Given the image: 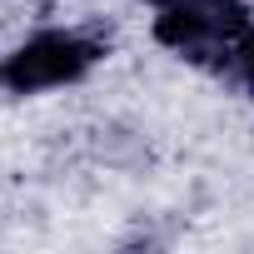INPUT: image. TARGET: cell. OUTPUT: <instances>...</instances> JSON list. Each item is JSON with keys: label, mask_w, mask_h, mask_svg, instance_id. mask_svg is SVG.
<instances>
[{"label": "cell", "mask_w": 254, "mask_h": 254, "mask_svg": "<svg viewBox=\"0 0 254 254\" xmlns=\"http://www.w3.org/2000/svg\"><path fill=\"white\" fill-rule=\"evenodd\" d=\"M244 30H249V10L239 0H185V5H165V15L155 20V40L199 65L229 55L244 40Z\"/></svg>", "instance_id": "cell-1"}, {"label": "cell", "mask_w": 254, "mask_h": 254, "mask_svg": "<svg viewBox=\"0 0 254 254\" xmlns=\"http://www.w3.org/2000/svg\"><path fill=\"white\" fill-rule=\"evenodd\" d=\"M150 5H160V10H165V5H185V0H150Z\"/></svg>", "instance_id": "cell-4"}, {"label": "cell", "mask_w": 254, "mask_h": 254, "mask_svg": "<svg viewBox=\"0 0 254 254\" xmlns=\"http://www.w3.org/2000/svg\"><path fill=\"white\" fill-rule=\"evenodd\" d=\"M100 60V45L85 40V35H65V30H45L35 35L30 45H20L5 65V85L30 95V90H45V85H65V80H80L90 65Z\"/></svg>", "instance_id": "cell-2"}, {"label": "cell", "mask_w": 254, "mask_h": 254, "mask_svg": "<svg viewBox=\"0 0 254 254\" xmlns=\"http://www.w3.org/2000/svg\"><path fill=\"white\" fill-rule=\"evenodd\" d=\"M239 60H244V70H249V85H254V30H244V40H239Z\"/></svg>", "instance_id": "cell-3"}]
</instances>
